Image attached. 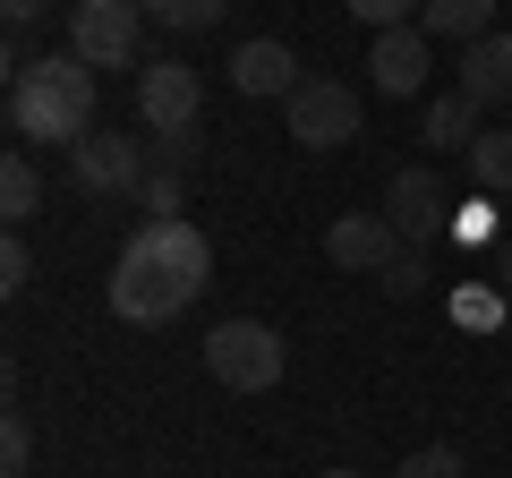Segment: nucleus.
<instances>
[{
	"mask_svg": "<svg viewBox=\"0 0 512 478\" xmlns=\"http://www.w3.org/2000/svg\"><path fill=\"white\" fill-rule=\"evenodd\" d=\"M0 214H9V231L43 214V171L26 163V154H9V163H0Z\"/></svg>",
	"mask_w": 512,
	"mask_h": 478,
	"instance_id": "nucleus-15",
	"label": "nucleus"
},
{
	"mask_svg": "<svg viewBox=\"0 0 512 478\" xmlns=\"http://www.w3.org/2000/svg\"><path fill=\"white\" fill-rule=\"evenodd\" d=\"M325 478H359V470H325Z\"/></svg>",
	"mask_w": 512,
	"mask_h": 478,
	"instance_id": "nucleus-27",
	"label": "nucleus"
},
{
	"mask_svg": "<svg viewBox=\"0 0 512 478\" xmlns=\"http://www.w3.org/2000/svg\"><path fill=\"white\" fill-rule=\"evenodd\" d=\"M487 282L512 299V239H495V257H487Z\"/></svg>",
	"mask_w": 512,
	"mask_h": 478,
	"instance_id": "nucleus-26",
	"label": "nucleus"
},
{
	"mask_svg": "<svg viewBox=\"0 0 512 478\" xmlns=\"http://www.w3.org/2000/svg\"><path fill=\"white\" fill-rule=\"evenodd\" d=\"M282 368H291V359H282V333L256 325V316H231V325L205 333V376L231 385V393H274Z\"/></svg>",
	"mask_w": 512,
	"mask_h": 478,
	"instance_id": "nucleus-3",
	"label": "nucleus"
},
{
	"mask_svg": "<svg viewBox=\"0 0 512 478\" xmlns=\"http://www.w3.org/2000/svg\"><path fill=\"white\" fill-rule=\"evenodd\" d=\"M43 9H52V0H0V18H9V35H26V26H35Z\"/></svg>",
	"mask_w": 512,
	"mask_h": 478,
	"instance_id": "nucleus-25",
	"label": "nucleus"
},
{
	"mask_svg": "<svg viewBox=\"0 0 512 478\" xmlns=\"http://www.w3.org/2000/svg\"><path fill=\"white\" fill-rule=\"evenodd\" d=\"M180 197H188V180H163V171H146V188H137L146 214H180Z\"/></svg>",
	"mask_w": 512,
	"mask_h": 478,
	"instance_id": "nucleus-24",
	"label": "nucleus"
},
{
	"mask_svg": "<svg viewBox=\"0 0 512 478\" xmlns=\"http://www.w3.org/2000/svg\"><path fill=\"white\" fill-rule=\"evenodd\" d=\"M214 282V248L188 214H146L120 239V265H111V316L120 325H171L188 299H205Z\"/></svg>",
	"mask_w": 512,
	"mask_h": 478,
	"instance_id": "nucleus-1",
	"label": "nucleus"
},
{
	"mask_svg": "<svg viewBox=\"0 0 512 478\" xmlns=\"http://www.w3.org/2000/svg\"><path fill=\"white\" fill-rule=\"evenodd\" d=\"M384 291H393V299H419L427 291V248H402V257H393V265H384Z\"/></svg>",
	"mask_w": 512,
	"mask_h": 478,
	"instance_id": "nucleus-22",
	"label": "nucleus"
},
{
	"mask_svg": "<svg viewBox=\"0 0 512 478\" xmlns=\"http://www.w3.org/2000/svg\"><path fill=\"white\" fill-rule=\"evenodd\" d=\"M402 248H410V239L393 231L384 214H342V222L325 231V257L342 265V274H384V265L402 257Z\"/></svg>",
	"mask_w": 512,
	"mask_h": 478,
	"instance_id": "nucleus-11",
	"label": "nucleus"
},
{
	"mask_svg": "<svg viewBox=\"0 0 512 478\" xmlns=\"http://www.w3.org/2000/svg\"><path fill=\"white\" fill-rule=\"evenodd\" d=\"M137 9H146V26H163V35H205V26H222L231 0H137Z\"/></svg>",
	"mask_w": 512,
	"mask_h": 478,
	"instance_id": "nucleus-16",
	"label": "nucleus"
},
{
	"mask_svg": "<svg viewBox=\"0 0 512 478\" xmlns=\"http://www.w3.org/2000/svg\"><path fill=\"white\" fill-rule=\"evenodd\" d=\"M384 222H393V231L410 239V248H427V239H444V180L427 163H410V171H393V180H384Z\"/></svg>",
	"mask_w": 512,
	"mask_h": 478,
	"instance_id": "nucleus-8",
	"label": "nucleus"
},
{
	"mask_svg": "<svg viewBox=\"0 0 512 478\" xmlns=\"http://www.w3.org/2000/svg\"><path fill=\"white\" fill-rule=\"evenodd\" d=\"M69 188L77 197H137L146 188V137H120V129H94L69 146Z\"/></svg>",
	"mask_w": 512,
	"mask_h": 478,
	"instance_id": "nucleus-6",
	"label": "nucleus"
},
{
	"mask_svg": "<svg viewBox=\"0 0 512 478\" xmlns=\"http://www.w3.org/2000/svg\"><path fill=\"white\" fill-rule=\"evenodd\" d=\"M461 163H470V180L487 188V197H512V129H487Z\"/></svg>",
	"mask_w": 512,
	"mask_h": 478,
	"instance_id": "nucleus-17",
	"label": "nucleus"
},
{
	"mask_svg": "<svg viewBox=\"0 0 512 478\" xmlns=\"http://www.w3.org/2000/svg\"><path fill=\"white\" fill-rule=\"evenodd\" d=\"M26 282H35V248H26V239H18V231H9V239H0V291L18 299V291H26Z\"/></svg>",
	"mask_w": 512,
	"mask_h": 478,
	"instance_id": "nucleus-23",
	"label": "nucleus"
},
{
	"mask_svg": "<svg viewBox=\"0 0 512 478\" xmlns=\"http://www.w3.org/2000/svg\"><path fill=\"white\" fill-rule=\"evenodd\" d=\"M393 478H470V470H461V444H419Z\"/></svg>",
	"mask_w": 512,
	"mask_h": 478,
	"instance_id": "nucleus-21",
	"label": "nucleus"
},
{
	"mask_svg": "<svg viewBox=\"0 0 512 478\" xmlns=\"http://www.w3.org/2000/svg\"><path fill=\"white\" fill-rule=\"evenodd\" d=\"M367 77H376L384 103L427 94V26H384V35L367 43Z\"/></svg>",
	"mask_w": 512,
	"mask_h": 478,
	"instance_id": "nucleus-10",
	"label": "nucleus"
},
{
	"mask_svg": "<svg viewBox=\"0 0 512 478\" xmlns=\"http://www.w3.org/2000/svg\"><path fill=\"white\" fill-rule=\"evenodd\" d=\"M419 26H427V43H461L470 52L478 35H495V0H427Z\"/></svg>",
	"mask_w": 512,
	"mask_h": 478,
	"instance_id": "nucleus-14",
	"label": "nucleus"
},
{
	"mask_svg": "<svg viewBox=\"0 0 512 478\" xmlns=\"http://www.w3.org/2000/svg\"><path fill=\"white\" fill-rule=\"evenodd\" d=\"M137 43H146L137 0H69V52L86 69H137Z\"/></svg>",
	"mask_w": 512,
	"mask_h": 478,
	"instance_id": "nucleus-4",
	"label": "nucleus"
},
{
	"mask_svg": "<svg viewBox=\"0 0 512 478\" xmlns=\"http://www.w3.org/2000/svg\"><path fill=\"white\" fill-rule=\"evenodd\" d=\"M9 129L26 146H60V154L77 137H94V69L77 52H43L26 69H9Z\"/></svg>",
	"mask_w": 512,
	"mask_h": 478,
	"instance_id": "nucleus-2",
	"label": "nucleus"
},
{
	"mask_svg": "<svg viewBox=\"0 0 512 478\" xmlns=\"http://www.w3.org/2000/svg\"><path fill=\"white\" fill-rule=\"evenodd\" d=\"M137 120H146V137H197L205 77L188 69V60H146V69H137Z\"/></svg>",
	"mask_w": 512,
	"mask_h": 478,
	"instance_id": "nucleus-5",
	"label": "nucleus"
},
{
	"mask_svg": "<svg viewBox=\"0 0 512 478\" xmlns=\"http://www.w3.org/2000/svg\"><path fill=\"white\" fill-rule=\"evenodd\" d=\"M342 9H350L359 26H376V35H384V26H419L427 0H342Z\"/></svg>",
	"mask_w": 512,
	"mask_h": 478,
	"instance_id": "nucleus-20",
	"label": "nucleus"
},
{
	"mask_svg": "<svg viewBox=\"0 0 512 478\" xmlns=\"http://www.w3.org/2000/svg\"><path fill=\"white\" fill-rule=\"evenodd\" d=\"M461 94H470L478 111L512 103V35H504V26H495V35H478L470 52H461Z\"/></svg>",
	"mask_w": 512,
	"mask_h": 478,
	"instance_id": "nucleus-12",
	"label": "nucleus"
},
{
	"mask_svg": "<svg viewBox=\"0 0 512 478\" xmlns=\"http://www.w3.org/2000/svg\"><path fill=\"white\" fill-rule=\"evenodd\" d=\"M282 120H291V137L308 154H342L350 137H359V94H350L342 77H308V86L282 103Z\"/></svg>",
	"mask_w": 512,
	"mask_h": 478,
	"instance_id": "nucleus-7",
	"label": "nucleus"
},
{
	"mask_svg": "<svg viewBox=\"0 0 512 478\" xmlns=\"http://www.w3.org/2000/svg\"><path fill=\"white\" fill-rule=\"evenodd\" d=\"M231 86L248 94V103H291V94L308 86V69H299L291 43L256 35V43H239V52H231Z\"/></svg>",
	"mask_w": 512,
	"mask_h": 478,
	"instance_id": "nucleus-9",
	"label": "nucleus"
},
{
	"mask_svg": "<svg viewBox=\"0 0 512 478\" xmlns=\"http://www.w3.org/2000/svg\"><path fill=\"white\" fill-rule=\"evenodd\" d=\"M419 137H427V146H436V154H470L478 146V137H487V111H478L470 103V94H436V103H427V120H419Z\"/></svg>",
	"mask_w": 512,
	"mask_h": 478,
	"instance_id": "nucleus-13",
	"label": "nucleus"
},
{
	"mask_svg": "<svg viewBox=\"0 0 512 478\" xmlns=\"http://www.w3.org/2000/svg\"><path fill=\"white\" fill-rule=\"evenodd\" d=\"M146 171L188 180V171H197V137H146Z\"/></svg>",
	"mask_w": 512,
	"mask_h": 478,
	"instance_id": "nucleus-19",
	"label": "nucleus"
},
{
	"mask_svg": "<svg viewBox=\"0 0 512 478\" xmlns=\"http://www.w3.org/2000/svg\"><path fill=\"white\" fill-rule=\"evenodd\" d=\"M26 461H35V427H26V410H9L0 419V478H26Z\"/></svg>",
	"mask_w": 512,
	"mask_h": 478,
	"instance_id": "nucleus-18",
	"label": "nucleus"
}]
</instances>
